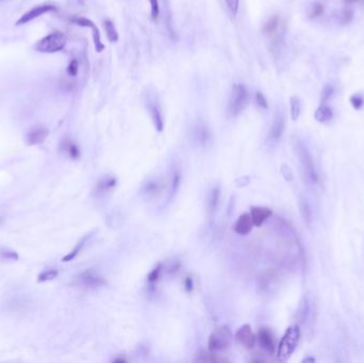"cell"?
Wrapping results in <instances>:
<instances>
[{
    "label": "cell",
    "instance_id": "1",
    "mask_svg": "<svg viewBox=\"0 0 364 363\" xmlns=\"http://www.w3.org/2000/svg\"><path fill=\"white\" fill-rule=\"evenodd\" d=\"M294 150L298 158L299 164L302 166L303 174L307 183L310 185H316L318 183V174L311 152L309 151L304 142L300 140H296L294 142Z\"/></svg>",
    "mask_w": 364,
    "mask_h": 363
},
{
    "label": "cell",
    "instance_id": "2",
    "mask_svg": "<svg viewBox=\"0 0 364 363\" xmlns=\"http://www.w3.org/2000/svg\"><path fill=\"white\" fill-rule=\"evenodd\" d=\"M300 340V329L298 325H292L286 330L277 349V359L286 362L293 355Z\"/></svg>",
    "mask_w": 364,
    "mask_h": 363
},
{
    "label": "cell",
    "instance_id": "3",
    "mask_svg": "<svg viewBox=\"0 0 364 363\" xmlns=\"http://www.w3.org/2000/svg\"><path fill=\"white\" fill-rule=\"evenodd\" d=\"M249 103V93L244 84L236 83L232 86L228 107H227V114L229 117H235L241 114Z\"/></svg>",
    "mask_w": 364,
    "mask_h": 363
},
{
    "label": "cell",
    "instance_id": "4",
    "mask_svg": "<svg viewBox=\"0 0 364 363\" xmlns=\"http://www.w3.org/2000/svg\"><path fill=\"white\" fill-rule=\"evenodd\" d=\"M66 45L65 35L61 32H53L45 36L35 44L34 49L44 53H54L64 49Z\"/></svg>",
    "mask_w": 364,
    "mask_h": 363
},
{
    "label": "cell",
    "instance_id": "5",
    "mask_svg": "<svg viewBox=\"0 0 364 363\" xmlns=\"http://www.w3.org/2000/svg\"><path fill=\"white\" fill-rule=\"evenodd\" d=\"M231 343V333L227 327L214 330L209 338V350L212 352L223 351L229 347Z\"/></svg>",
    "mask_w": 364,
    "mask_h": 363
},
{
    "label": "cell",
    "instance_id": "6",
    "mask_svg": "<svg viewBox=\"0 0 364 363\" xmlns=\"http://www.w3.org/2000/svg\"><path fill=\"white\" fill-rule=\"evenodd\" d=\"M71 22L80 26V27H86V28H89L93 32V40H94V44H95V49L97 52H103L105 49V45L102 42V35H100L99 29L97 28V26L90 21L88 18L85 17H72Z\"/></svg>",
    "mask_w": 364,
    "mask_h": 363
},
{
    "label": "cell",
    "instance_id": "7",
    "mask_svg": "<svg viewBox=\"0 0 364 363\" xmlns=\"http://www.w3.org/2000/svg\"><path fill=\"white\" fill-rule=\"evenodd\" d=\"M285 127H286V120H285L284 114H282L281 112H277L275 114L274 121H272V124L270 127L268 141L272 144L278 143L282 137V134H284Z\"/></svg>",
    "mask_w": 364,
    "mask_h": 363
},
{
    "label": "cell",
    "instance_id": "8",
    "mask_svg": "<svg viewBox=\"0 0 364 363\" xmlns=\"http://www.w3.org/2000/svg\"><path fill=\"white\" fill-rule=\"evenodd\" d=\"M56 10V7H53L51 5H43V6H38V7H34L32 9H30V10L25 13L20 20H18V22L16 23V26H21V25H25L27 23H29L33 20H35V18L40 17L41 15H44L45 13L47 12H50V11H53Z\"/></svg>",
    "mask_w": 364,
    "mask_h": 363
},
{
    "label": "cell",
    "instance_id": "9",
    "mask_svg": "<svg viewBox=\"0 0 364 363\" xmlns=\"http://www.w3.org/2000/svg\"><path fill=\"white\" fill-rule=\"evenodd\" d=\"M235 339L238 341L239 344L245 348H252L256 344V337L251 330V327L249 325H244L238 330L235 335Z\"/></svg>",
    "mask_w": 364,
    "mask_h": 363
},
{
    "label": "cell",
    "instance_id": "10",
    "mask_svg": "<svg viewBox=\"0 0 364 363\" xmlns=\"http://www.w3.org/2000/svg\"><path fill=\"white\" fill-rule=\"evenodd\" d=\"M257 339L260 344V346L265 351H267L269 353H272L275 351V348H276L275 339H274V335H272V333L270 332L269 329L261 328L258 332Z\"/></svg>",
    "mask_w": 364,
    "mask_h": 363
},
{
    "label": "cell",
    "instance_id": "11",
    "mask_svg": "<svg viewBox=\"0 0 364 363\" xmlns=\"http://www.w3.org/2000/svg\"><path fill=\"white\" fill-rule=\"evenodd\" d=\"M48 133V129L45 128V127H34V128L30 129L29 132L27 133L26 141L29 145H39L44 143V141L47 139Z\"/></svg>",
    "mask_w": 364,
    "mask_h": 363
},
{
    "label": "cell",
    "instance_id": "12",
    "mask_svg": "<svg viewBox=\"0 0 364 363\" xmlns=\"http://www.w3.org/2000/svg\"><path fill=\"white\" fill-rule=\"evenodd\" d=\"M272 214L271 210L265 207H253L250 210V216L253 226L261 227L268 217Z\"/></svg>",
    "mask_w": 364,
    "mask_h": 363
},
{
    "label": "cell",
    "instance_id": "13",
    "mask_svg": "<svg viewBox=\"0 0 364 363\" xmlns=\"http://www.w3.org/2000/svg\"><path fill=\"white\" fill-rule=\"evenodd\" d=\"M253 227V223L251 220L250 214H243L239 217L234 225V231L241 235L248 234Z\"/></svg>",
    "mask_w": 364,
    "mask_h": 363
},
{
    "label": "cell",
    "instance_id": "14",
    "mask_svg": "<svg viewBox=\"0 0 364 363\" xmlns=\"http://www.w3.org/2000/svg\"><path fill=\"white\" fill-rule=\"evenodd\" d=\"M148 111L150 114V117L152 120V123L156 127L158 131L163 130V117L159 106L156 103H149L148 104Z\"/></svg>",
    "mask_w": 364,
    "mask_h": 363
},
{
    "label": "cell",
    "instance_id": "15",
    "mask_svg": "<svg viewBox=\"0 0 364 363\" xmlns=\"http://www.w3.org/2000/svg\"><path fill=\"white\" fill-rule=\"evenodd\" d=\"M314 117L318 123H322V124L329 123L333 117V111H332V109L329 106H327L326 104L321 105L316 109Z\"/></svg>",
    "mask_w": 364,
    "mask_h": 363
},
{
    "label": "cell",
    "instance_id": "16",
    "mask_svg": "<svg viewBox=\"0 0 364 363\" xmlns=\"http://www.w3.org/2000/svg\"><path fill=\"white\" fill-rule=\"evenodd\" d=\"M79 280L81 281V284L86 287H98L105 283L103 278L96 276L94 273H92V271H88V270L81 274L79 276Z\"/></svg>",
    "mask_w": 364,
    "mask_h": 363
},
{
    "label": "cell",
    "instance_id": "17",
    "mask_svg": "<svg viewBox=\"0 0 364 363\" xmlns=\"http://www.w3.org/2000/svg\"><path fill=\"white\" fill-rule=\"evenodd\" d=\"M279 25H280V20L277 15L269 17L265 25L263 26V33L269 36L274 35L279 28Z\"/></svg>",
    "mask_w": 364,
    "mask_h": 363
},
{
    "label": "cell",
    "instance_id": "18",
    "mask_svg": "<svg viewBox=\"0 0 364 363\" xmlns=\"http://www.w3.org/2000/svg\"><path fill=\"white\" fill-rule=\"evenodd\" d=\"M104 28H105L108 40L111 43H116L118 41V32L115 28L114 23L111 20L107 18L106 21H104Z\"/></svg>",
    "mask_w": 364,
    "mask_h": 363
},
{
    "label": "cell",
    "instance_id": "19",
    "mask_svg": "<svg viewBox=\"0 0 364 363\" xmlns=\"http://www.w3.org/2000/svg\"><path fill=\"white\" fill-rule=\"evenodd\" d=\"M302 312H300V317H302V322H307L309 316L312 314V301L309 296H305L302 303Z\"/></svg>",
    "mask_w": 364,
    "mask_h": 363
},
{
    "label": "cell",
    "instance_id": "20",
    "mask_svg": "<svg viewBox=\"0 0 364 363\" xmlns=\"http://www.w3.org/2000/svg\"><path fill=\"white\" fill-rule=\"evenodd\" d=\"M299 206H300V212H302L305 222L307 224H310L312 222V210L307 199L306 198L300 199Z\"/></svg>",
    "mask_w": 364,
    "mask_h": 363
},
{
    "label": "cell",
    "instance_id": "21",
    "mask_svg": "<svg viewBox=\"0 0 364 363\" xmlns=\"http://www.w3.org/2000/svg\"><path fill=\"white\" fill-rule=\"evenodd\" d=\"M336 20H338L339 24L347 26L353 20V11L350 10V9H343V10H341L338 15H336Z\"/></svg>",
    "mask_w": 364,
    "mask_h": 363
},
{
    "label": "cell",
    "instance_id": "22",
    "mask_svg": "<svg viewBox=\"0 0 364 363\" xmlns=\"http://www.w3.org/2000/svg\"><path fill=\"white\" fill-rule=\"evenodd\" d=\"M291 103V116H292L293 121H297L302 111V104H300V99L297 96H292L290 99Z\"/></svg>",
    "mask_w": 364,
    "mask_h": 363
},
{
    "label": "cell",
    "instance_id": "23",
    "mask_svg": "<svg viewBox=\"0 0 364 363\" xmlns=\"http://www.w3.org/2000/svg\"><path fill=\"white\" fill-rule=\"evenodd\" d=\"M323 14H324V7L320 3H313L310 6V8L308 9V17L311 18V20L321 17Z\"/></svg>",
    "mask_w": 364,
    "mask_h": 363
},
{
    "label": "cell",
    "instance_id": "24",
    "mask_svg": "<svg viewBox=\"0 0 364 363\" xmlns=\"http://www.w3.org/2000/svg\"><path fill=\"white\" fill-rule=\"evenodd\" d=\"M197 361H200V362H226L227 360L226 359H223V358H218L215 352H202L200 353V356H198L197 358Z\"/></svg>",
    "mask_w": 364,
    "mask_h": 363
},
{
    "label": "cell",
    "instance_id": "25",
    "mask_svg": "<svg viewBox=\"0 0 364 363\" xmlns=\"http://www.w3.org/2000/svg\"><path fill=\"white\" fill-rule=\"evenodd\" d=\"M63 148H64V150L67 152V155L71 158H78L79 156V150H78V147L76 146L75 144H72L70 141H65L64 143H63Z\"/></svg>",
    "mask_w": 364,
    "mask_h": 363
},
{
    "label": "cell",
    "instance_id": "26",
    "mask_svg": "<svg viewBox=\"0 0 364 363\" xmlns=\"http://www.w3.org/2000/svg\"><path fill=\"white\" fill-rule=\"evenodd\" d=\"M334 93V87L332 84H326L322 90V95H321V104L325 105L329 99L332 97Z\"/></svg>",
    "mask_w": 364,
    "mask_h": 363
},
{
    "label": "cell",
    "instance_id": "27",
    "mask_svg": "<svg viewBox=\"0 0 364 363\" xmlns=\"http://www.w3.org/2000/svg\"><path fill=\"white\" fill-rule=\"evenodd\" d=\"M59 275L58 270L56 269H49L46 271H43L42 274L39 275L38 277V281L39 283H45V281H50L53 280L54 278H57V276Z\"/></svg>",
    "mask_w": 364,
    "mask_h": 363
},
{
    "label": "cell",
    "instance_id": "28",
    "mask_svg": "<svg viewBox=\"0 0 364 363\" xmlns=\"http://www.w3.org/2000/svg\"><path fill=\"white\" fill-rule=\"evenodd\" d=\"M349 102L351 104V106L353 107L354 110H361L364 106V97L361 96L360 94H354L349 98Z\"/></svg>",
    "mask_w": 364,
    "mask_h": 363
},
{
    "label": "cell",
    "instance_id": "29",
    "mask_svg": "<svg viewBox=\"0 0 364 363\" xmlns=\"http://www.w3.org/2000/svg\"><path fill=\"white\" fill-rule=\"evenodd\" d=\"M150 3V15L153 21L158 20V17L160 15V5H159V0H149Z\"/></svg>",
    "mask_w": 364,
    "mask_h": 363
},
{
    "label": "cell",
    "instance_id": "30",
    "mask_svg": "<svg viewBox=\"0 0 364 363\" xmlns=\"http://www.w3.org/2000/svg\"><path fill=\"white\" fill-rule=\"evenodd\" d=\"M225 3L232 16H235L236 14H238L240 0H225Z\"/></svg>",
    "mask_w": 364,
    "mask_h": 363
},
{
    "label": "cell",
    "instance_id": "31",
    "mask_svg": "<svg viewBox=\"0 0 364 363\" xmlns=\"http://www.w3.org/2000/svg\"><path fill=\"white\" fill-rule=\"evenodd\" d=\"M254 101H256V104L261 108V109H264V110H266V109L268 108V103H267V99L266 97L263 95L261 92H257L256 95H254Z\"/></svg>",
    "mask_w": 364,
    "mask_h": 363
},
{
    "label": "cell",
    "instance_id": "32",
    "mask_svg": "<svg viewBox=\"0 0 364 363\" xmlns=\"http://www.w3.org/2000/svg\"><path fill=\"white\" fill-rule=\"evenodd\" d=\"M78 68H79L78 61H77V60H72V61L69 63L68 67H67L68 75H69V76H72V77L76 76V75L78 74Z\"/></svg>",
    "mask_w": 364,
    "mask_h": 363
},
{
    "label": "cell",
    "instance_id": "33",
    "mask_svg": "<svg viewBox=\"0 0 364 363\" xmlns=\"http://www.w3.org/2000/svg\"><path fill=\"white\" fill-rule=\"evenodd\" d=\"M2 256L8 260H17L18 259L17 253L14 251H10V250H4L2 252Z\"/></svg>",
    "mask_w": 364,
    "mask_h": 363
},
{
    "label": "cell",
    "instance_id": "34",
    "mask_svg": "<svg viewBox=\"0 0 364 363\" xmlns=\"http://www.w3.org/2000/svg\"><path fill=\"white\" fill-rule=\"evenodd\" d=\"M160 273H161V266L159 265L158 267L154 268L150 273V275L148 277L149 281H157L159 279V277H160Z\"/></svg>",
    "mask_w": 364,
    "mask_h": 363
},
{
    "label": "cell",
    "instance_id": "35",
    "mask_svg": "<svg viewBox=\"0 0 364 363\" xmlns=\"http://www.w3.org/2000/svg\"><path fill=\"white\" fill-rule=\"evenodd\" d=\"M344 3L347 4V5H353V4L364 3V0H344Z\"/></svg>",
    "mask_w": 364,
    "mask_h": 363
},
{
    "label": "cell",
    "instance_id": "36",
    "mask_svg": "<svg viewBox=\"0 0 364 363\" xmlns=\"http://www.w3.org/2000/svg\"><path fill=\"white\" fill-rule=\"evenodd\" d=\"M303 362H315L314 358H306L303 360Z\"/></svg>",
    "mask_w": 364,
    "mask_h": 363
},
{
    "label": "cell",
    "instance_id": "37",
    "mask_svg": "<svg viewBox=\"0 0 364 363\" xmlns=\"http://www.w3.org/2000/svg\"><path fill=\"white\" fill-rule=\"evenodd\" d=\"M2 2H5V0H0V3H2Z\"/></svg>",
    "mask_w": 364,
    "mask_h": 363
}]
</instances>
